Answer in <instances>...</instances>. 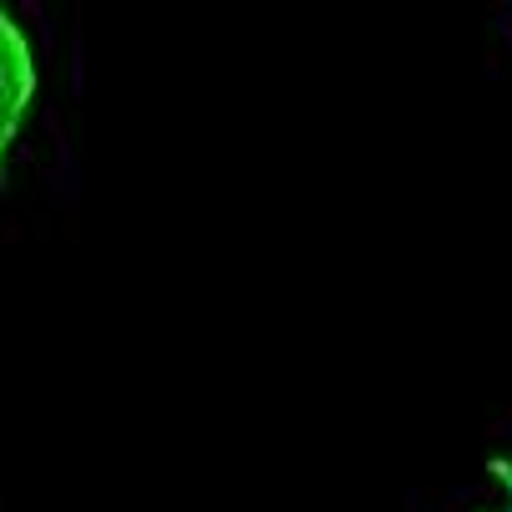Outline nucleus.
Listing matches in <instances>:
<instances>
[{"mask_svg": "<svg viewBox=\"0 0 512 512\" xmlns=\"http://www.w3.org/2000/svg\"><path fill=\"white\" fill-rule=\"evenodd\" d=\"M31 97H36V61H31L26 31L0 11V158L16 142Z\"/></svg>", "mask_w": 512, "mask_h": 512, "instance_id": "nucleus-1", "label": "nucleus"}, {"mask_svg": "<svg viewBox=\"0 0 512 512\" xmlns=\"http://www.w3.org/2000/svg\"><path fill=\"white\" fill-rule=\"evenodd\" d=\"M497 512H512V502H507V507H497Z\"/></svg>", "mask_w": 512, "mask_h": 512, "instance_id": "nucleus-2", "label": "nucleus"}]
</instances>
